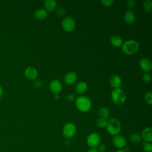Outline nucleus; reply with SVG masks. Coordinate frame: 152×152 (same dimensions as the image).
Returning a JSON list of instances; mask_svg holds the SVG:
<instances>
[{"mask_svg": "<svg viewBox=\"0 0 152 152\" xmlns=\"http://www.w3.org/2000/svg\"><path fill=\"white\" fill-rule=\"evenodd\" d=\"M44 6L47 12H51L56 8V2L55 0H46L44 2Z\"/></svg>", "mask_w": 152, "mask_h": 152, "instance_id": "obj_17", "label": "nucleus"}, {"mask_svg": "<svg viewBox=\"0 0 152 152\" xmlns=\"http://www.w3.org/2000/svg\"><path fill=\"white\" fill-rule=\"evenodd\" d=\"M109 82H110V86L112 87H113L115 88H119V87L121 84V83H122V80H121V78L120 77L119 75H113L110 77Z\"/></svg>", "mask_w": 152, "mask_h": 152, "instance_id": "obj_14", "label": "nucleus"}, {"mask_svg": "<svg viewBox=\"0 0 152 152\" xmlns=\"http://www.w3.org/2000/svg\"><path fill=\"white\" fill-rule=\"evenodd\" d=\"M143 10L148 14H151L152 12V2L151 0H146L142 4Z\"/></svg>", "mask_w": 152, "mask_h": 152, "instance_id": "obj_21", "label": "nucleus"}, {"mask_svg": "<svg viewBox=\"0 0 152 152\" xmlns=\"http://www.w3.org/2000/svg\"><path fill=\"white\" fill-rule=\"evenodd\" d=\"M112 100L114 103L118 105L123 104L126 100L125 92L120 88H114L111 93Z\"/></svg>", "mask_w": 152, "mask_h": 152, "instance_id": "obj_4", "label": "nucleus"}, {"mask_svg": "<svg viewBox=\"0 0 152 152\" xmlns=\"http://www.w3.org/2000/svg\"><path fill=\"white\" fill-rule=\"evenodd\" d=\"M100 142V135L95 132L90 134L87 138V144L91 148L97 147Z\"/></svg>", "mask_w": 152, "mask_h": 152, "instance_id": "obj_6", "label": "nucleus"}, {"mask_svg": "<svg viewBox=\"0 0 152 152\" xmlns=\"http://www.w3.org/2000/svg\"><path fill=\"white\" fill-rule=\"evenodd\" d=\"M49 88L53 93L58 94L62 89V83L58 80H53L49 84Z\"/></svg>", "mask_w": 152, "mask_h": 152, "instance_id": "obj_9", "label": "nucleus"}, {"mask_svg": "<svg viewBox=\"0 0 152 152\" xmlns=\"http://www.w3.org/2000/svg\"><path fill=\"white\" fill-rule=\"evenodd\" d=\"M77 78V74L73 71L68 72L64 77V82L67 85H71L74 84Z\"/></svg>", "mask_w": 152, "mask_h": 152, "instance_id": "obj_13", "label": "nucleus"}, {"mask_svg": "<svg viewBox=\"0 0 152 152\" xmlns=\"http://www.w3.org/2000/svg\"><path fill=\"white\" fill-rule=\"evenodd\" d=\"M96 125L97 127L100 128H103L104 127H106V124H107V121L106 119L99 118L96 122Z\"/></svg>", "mask_w": 152, "mask_h": 152, "instance_id": "obj_23", "label": "nucleus"}, {"mask_svg": "<svg viewBox=\"0 0 152 152\" xmlns=\"http://www.w3.org/2000/svg\"><path fill=\"white\" fill-rule=\"evenodd\" d=\"M42 84H43L42 81L40 80H39V79L35 80L34 81V86L36 88L40 87L42 86Z\"/></svg>", "mask_w": 152, "mask_h": 152, "instance_id": "obj_30", "label": "nucleus"}, {"mask_svg": "<svg viewBox=\"0 0 152 152\" xmlns=\"http://www.w3.org/2000/svg\"><path fill=\"white\" fill-rule=\"evenodd\" d=\"M142 79L144 82H145V83H149L151 81V75L148 72H145V74H144L142 75Z\"/></svg>", "mask_w": 152, "mask_h": 152, "instance_id": "obj_27", "label": "nucleus"}, {"mask_svg": "<svg viewBox=\"0 0 152 152\" xmlns=\"http://www.w3.org/2000/svg\"><path fill=\"white\" fill-rule=\"evenodd\" d=\"M106 128L108 133L114 136L119 134L121 132V124L119 120L115 118H111L107 121Z\"/></svg>", "mask_w": 152, "mask_h": 152, "instance_id": "obj_2", "label": "nucleus"}, {"mask_svg": "<svg viewBox=\"0 0 152 152\" xmlns=\"http://www.w3.org/2000/svg\"><path fill=\"white\" fill-rule=\"evenodd\" d=\"M135 19V15L133 11H126L124 16V20L125 22L128 24H131L133 23Z\"/></svg>", "mask_w": 152, "mask_h": 152, "instance_id": "obj_16", "label": "nucleus"}, {"mask_svg": "<svg viewBox=\"0 0 152 152\" xmlns=\"http://www.w3.org/2000/svg\"><path fill=\"white\" fill-rule=\"evenodd\" d=\"M130 141L134 144H138L141 142L142 138L140 135L134 133L130 136Z\"/></svg>", "mask_w": 152, "mask_h": 152, "instance_id": "obj_22", "label": "nucleus"}, {"mask_svg": "<svg viewBox=\"0 0 152 152\" xmlns=\"http://www.w3.org/2000/svg\"><path fill=\"white\" fill-rule=\"evenodd\" d=\"M115 152H125L124 150H121V149H119V150H116V151H115Z\"/></svg>", "mask_w": 152, "mask_h": 152, "instance_id": "obj_36", "label": "nucleus"}, {"mask_svg": "<svg viewBox=\"0 0 152 152\" xmlns=\"http://www.w3.org/2000/svg\"><path fill=\"white\" fill-rule=\"evenodd\" d=\"M88 89V86L86 82L81 81L77 84V85L75 87V92L78 94H83Z\"/></svg>", "mask_w": 152, "mask_h": 152, "instance_id": "obj_15", "label": "nucleus"}, {"mask_svg": "<svg viewBox=\"0 0 152 152\" xmlns=\"http://www.w3.org/2000/svg\"><path fill=\"white\" fill-rule=\"evenodd\" d=\"M112 142L113 145L118 148L121 149L124 147L126 144V140L123 136L121 135H114L112 138Z\"/></svg>", "mask_w": 152, "mask_h": 152, "instance_id": "obj_8", "label": "nucleus"}, {"mask_svg": "<svg viewBox=\"0 0 152 152\" xmlns=\"http://www.w3.org/2000/svg\"><path fill=\"white\" fill-rule=\"evenodd\" d=\"M140 66L143 71L148 72L151 71L152 68V64L150 59L146 58H144L140 61Z\"/></svg>", "mask_w": 152, "mask_h": 152, "instance_id": "obj_10", "label": "nucleus"}, {"mask_svg": "<svg viewBox=\"0 0 152 152\" xmlns=\"http://www.w3.org/2000/svg\"><path fill=\"white\" fill-rule=\"evenodd\" d=\"M56 12L57 15H58L60 17H62L65 15V10L63 7H58L56 10Z\"/></svg>", "mask_w": 152, "mask_h": 152, "instance_id": "obj_26", "label": "nucleus"}, {"mask_svg": "<svg viewBox=\"0 0 152 152\" xmlns=\"http://www.w3.org/2000/svg\"><path fill=\"white\" fill-rule=\"evenodd\" d=\"M61 23L64 30L68 32L72 31L75 27V21L71 17H66L64 18Z\"/></svg>", "mask_w": 152, "mask_h": 152, "instance_id": "obj_7", "label": "nucleus"}, {"mask_svg": "<svg viewBox=\"0 0 152 152\" xmlns=\"http://www.w3.org/2000/svg\"><path fill=\"white\" fill-rule=\"evenodd\" d=\"M34 16L37 20H44L48 16V12L44 9L40 8L35 11Z\"/></svg>", "mask_w": 152, "mask_h": 152, "instance_id": "obj_18", "label": "nucleus"}, {"mask_svg": "<svg viewBox=\"0 0 152 152\" xmlns=\"http://www.w3.org/2000/svg\"><path fill=\"white\" fill-rule=\"evenodd\" d=\"M97 147L98 152H105L106 150V147L104 144H99Z\"/></svg>", "mask_w": 152, "mask_h": 152, "instance_id": "obj_31", "label": "nucleus"}, {"mask_svg": "<svg viewBox=\"0 0 152 152\" xmlns=\"http://www.w3.org/2000/svg\"><path fill=\"white\" fill-rule=\"evenodd\" d=\"M142 148L146 152H151L152 151V144H151V143L144 141L142 142Z\"/></svg>", "mask_w": 152, "mask_h": 152, "instance_id": "obj_24", "label": "nucleus"}, {"mask_svg": "<svg viewBox=\"0 0 152 152\" xmlns=\"http://www.w3.org/2000/svg\"><path fill=\"white\" fill-rule=\"evenodd\" d=\"M122 51L126 55L135 53L139 49L138 43L134 40H129L122 45Z\"/></svg>", "mask_w": 152, "mask_h": 152, "instance_id": "obj_3", "label": "nucleus"}, {"mask_svg": "<svg viewBox=\"0 0 152 152\" xmlns=\"http://www.w3.org/2000/svg\"><path fill=\"white\" fill-rule=\"evenodd\" d=\"M76 126L72 123L66 124L62 128L63 135L66 138H69L74 137L76 133Z\"/></svg>", "mask_w": 152, "mask_h": 152, "instance_id": "obj_5", "label": "nucleus"}, {"mask_svg": "<svg viewBox=\"0 0 152 152\" xmlns=\"http://www.w3.org/2000/svg\"><path fill=\"white\" fill-rule=\"evenodd\" d=\"M111 44L116 47H119L120 46H122L123 42L122 38L118 35H113L110 37V39Z\"/></svg>", "mask_w": 152, "mask_h": 152, "instance_id": "obj_19", "label": "nucleus"}, {"mask_svg": "<svg viewBox=\"0 0 152 152\" xmlns=\"http://www.w3.org/2000/svg\"><path fill=\"white\" fill-rule=\"evenodd\" d=\"M75 105L80 111L86 112L91 109V102L87 96H80L77 97L75 100Z\"/></svg>", "mask_w": 152, "mask_h": 152, "instance_id": "obj_1", "label": "nucleus"}, {"mask_svg": "<svg viewBox=\"0 0 152 152\" xmlns=\"http://www.w3.org/2000/svg\"><path fill=\"white\" fill-rule=\"evenodd\" d=\"M141 138L145 142H151L152 141V129L151 127H147L143 129L141 133Z\"/></svg>", "mask_w": 152, "mask_h": 152, "instance_id": "obj_12", "label": "nucleus"}, {"mask_svg": "<svg viewBox=\"0 0 152 152\" xmlns=\"http://www.w3.org/2000/svg\"><path fill=\"white\" fill-rule=\"evenodd\" d=\"M75 95L72 93H69L66 96V99L68 102H73L75 100Z\"/></svg>", "mask_w": 152, "mask_h": 152, "instance_id": "obj_32", "label": "nucleus"}, {"mask_svg": "<svg viewBox=\"0 0 152 152\" xmlns=\"http://www.w3.org/2000/svg\"><path fill=\"white\" fill-rule=\"evenodd\" d=\"M144 99L146 103H147L148 104H152V93L151 91L146 93L144 96Z\"/></svg>", "mask_w": 152, "mask_h": 152, "instance_id": "obj_25", "label": "nucleus"}, {"mask_svg": "<svg viewBox=\"0 0 152 152\" xmlns=\"http://www.w3.org/2000/svg\"><path fill=\"white\" fill-rule=\"evenodd\" d=\"M87 152H98V151L97 150H96L95 148H91V149L88 150Z\"/></svg>", "mask_w": 152, "mask_h": 152, "instance_id": "obj_33", "label": "nucleus"}, {"mask_svg": "<svg viewBox=\"0 0 152 152\" xmlns=\"http://www.w3.org/2000/svg\"><path fill=\"white\" fill-rule=\"evenodd\" d=\"M101 2L103 6L109 7H110L112 5V4L113 3V1H112V0H102V1H101Z\"/></svg>", "mask_w": 152, "mask_h": 152, "instance_id": "obj_28", "label": "nucleus"}, {"mask_svg": "<svg viewBox=\"0 0 152 152\" xmlns=\"http://www.w3.org/2000/svg\"><path fill=\"white\" fill-rule=\"evenodd\" d=\"M55 99L56 100H58L59 99V94H55Z\"/></svg>", "mask_w": 152, "mask_h": 152, "instance_id": "obj_35", "label": "nucleus"}, {"mask_svg": "<svg viewBox=\"0 0 152 152\" xmlns=\"http://www.w3.org/2000/svg\"><path fill=\"white\" fill-rule=\"evenodd\" d=\"M24 74L26 77L29 80H35L38 75L37 69L34 67L31 66L26 68Z\"/></svg>", "mask_w": 152, "mask_h": 152, "instance_id": "obj_11", "label": "nucleus"}, {"mask_svg": "<svg viewBox=\"0 0 152 152\" xmlns=\"http://www.w3.org/2000/svg\"><path fill=\"white\" fill-rule=\"evenodd\" d=\"M126 6L129 8H134L135 6V2L134 0H128L126 2Z\"/></svg>", "mask_w": 152, "mask_h": 152, "instance_id": "obj_29", "label": "nucleus"}, {"mask_svg": "<svg viewBox=\"0 0 152 152\" xmlns=\"http://www.w3.org/2000/svg\"><path fill=\"white\" fill-rule=\"evenodd\" d=\"M98 115L99 118L106 120L109 116V110L106 107H101L98 112Z\"/></svg>", "mask_w": 152, "mask_h": 152, "instance_id": "obj_20", "label": "nucleus"}, {"mask_svg": "<svg viewBox=\"0 0 152 152\" xmlns=\"http://www.w3.org/2000/svg\"><path fill=\"white\" fill-rule=\"evenodd\" d=\"M2 93H3L2 88L0 86V98L1 97V96H2Z\"/></svg>", "mask_w": 152, "mask_h": 152, "instance_id": "obj_34", "label": "nucleus"}]
</instances>
